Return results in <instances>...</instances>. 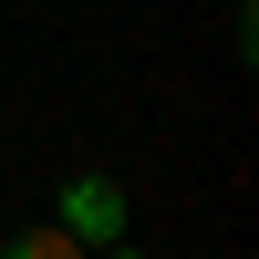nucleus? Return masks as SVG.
Masks as SVG:
<instances>
[{
    "label": "nucleus",
    "mask_w": 259,
    "mask_h": 259,
    "mask_svg": "<svg viewBox=\"0 0 259 259\" xmlns=\"http://www.w3.org/2000/svg\"><path fill=\"white\" fill-rule=\"evenodd\" d=\"M83 259H156V249H124V239H104V249H83Z\"/></svg>",
    "instance_id": "obj_3"
},
{
    "label": "nucleus",
    "mask_w": 259,
    "mask_h": 259,
    "mask_svg": "<svg viewBox=\"0 0 259 259\" xmlns=\"http://www.w3.org/2000/svg\"><path fill=\"white\" fill-rule=\"evenodd\" d=\"M0 259H83V239L62 218H31V228H11V239H0Z\"/></svg>",
    "instance_id": "obj_2"
},
{
    "label": "nucleus",
    "mask_w": 259,
    "mask_h": 259,
    "mask_svg": "<svg viewBox=\"0 0 259 259\" xmlns=\"http://www.w3.org/2000/svg\"><path fill=\"white\" fill-rule=\"evenodd\" d=\"M124 207H135V197H124V187L104 177V166H83V177H62V197H52V218L73 228L83 249H104V239H124Z\"/></svg>",
    "instance_id": "obj_1"
}]
</instances>
